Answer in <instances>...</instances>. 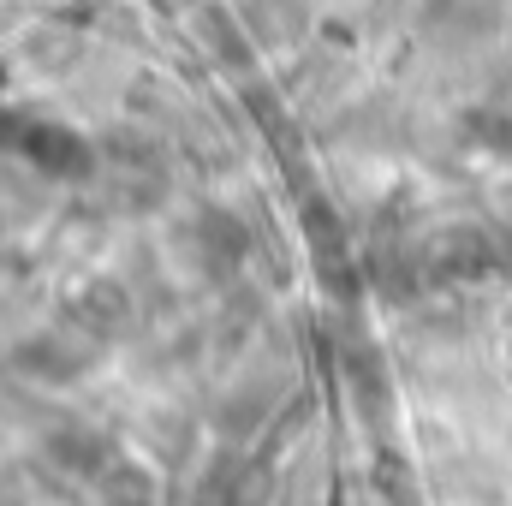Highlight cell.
Wrapping results in <instances>:
<instances>
[{
	"label": "cell",
	"mask_w": 512,
	"mask_h": 506,
	"mask_svg": "<svg viewBox=\"0 0 512 506\" xmlns=\"http://www.w3.org/2000/svg\"><path fill=\"white\" fill-rule=\"evenodd\" d=\"M96 358H102V340L84 334L78 322H66V328H36L30 340L12 346V364L30 381H84V370H96Z\"/></svg>",
	"instance_id": "6da1fadb"
},
{
	"label": "cell",
	"mask_w": 512,
	"mask_h": 506,
	"mask_svg": "<svg viewBox=\"0 0 512 506\" xmlns=\"http://www.w3.org/2000/svg\"><path fill=\"white\" fill-rule=\"evenodd\" d=\"M18 155L36 173H48V179H90L96 173L90 137H78L72 126H48V120H24L18 126Z\"/></svg>",
	"instance_id": "7a4b0ae2"
},
{
	"label": "cell",
	"mask_w": 512,
	"mask_h": 506,
	"mask_svg": "<svg viewBox=\"0 0 512 506\" xmlns=\"http://www.w3.org/2000/svg\"><path fill=\"white\" fill-rule=\"evenodd\" d=\"M131 316V298L126 286H114L108 274H84L72 292H66V322H78L84 334H96V340H108V334H120Z\"/></svg>",
	"instance_id": "3957f363"
}]
</instances>
